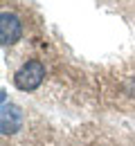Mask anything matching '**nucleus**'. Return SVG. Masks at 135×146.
Here are the masks:
<instances>
[{"label": "nucleus", "instance_id": "1", "mask_svg": "<svg viewBox=\"0 0 135 146\" xmlns=\"http://www.w3.org/2000/svg\"><path fill=\"white\" fill-rule=\"evenodd\" d=\"M45 81V65L41 63L39 58L25 61L18 70L14 72V86L23 92H32L36 90L41 83Z\"/></svg>", "mask_w": 135, "mask_h": 146}, {"label": "nucleus", "instance_id": "3", "mask_svg": "<svg viewBox=\"0 0 135 146\" xmlns=\"http://www.w3.org/2000/svg\"><path fill=\"white\" fill-rule=\"evenodd\" d=\"M23 121H25V115L18 106L14 104H2V112H0V128H2V135H14L23 128Z\"/></svg>", "mask_w": 135, "mask_h": 146}, {"label": "nucleus", "instance_id": "2", "mask_svg": "<svg viewBox=\"0 0 135 146\" xmlns=\"http://www.w3.org/2000/svg\"><path fill=\"white\" fill-rule=\"evenodd\" d=\"M25 34V23L16 11H7L2 9L0 14V43L7 47V45H14L18 43Z\"/></svg>", "mask_w": 135, "mask_h": 146}]
</instances>
